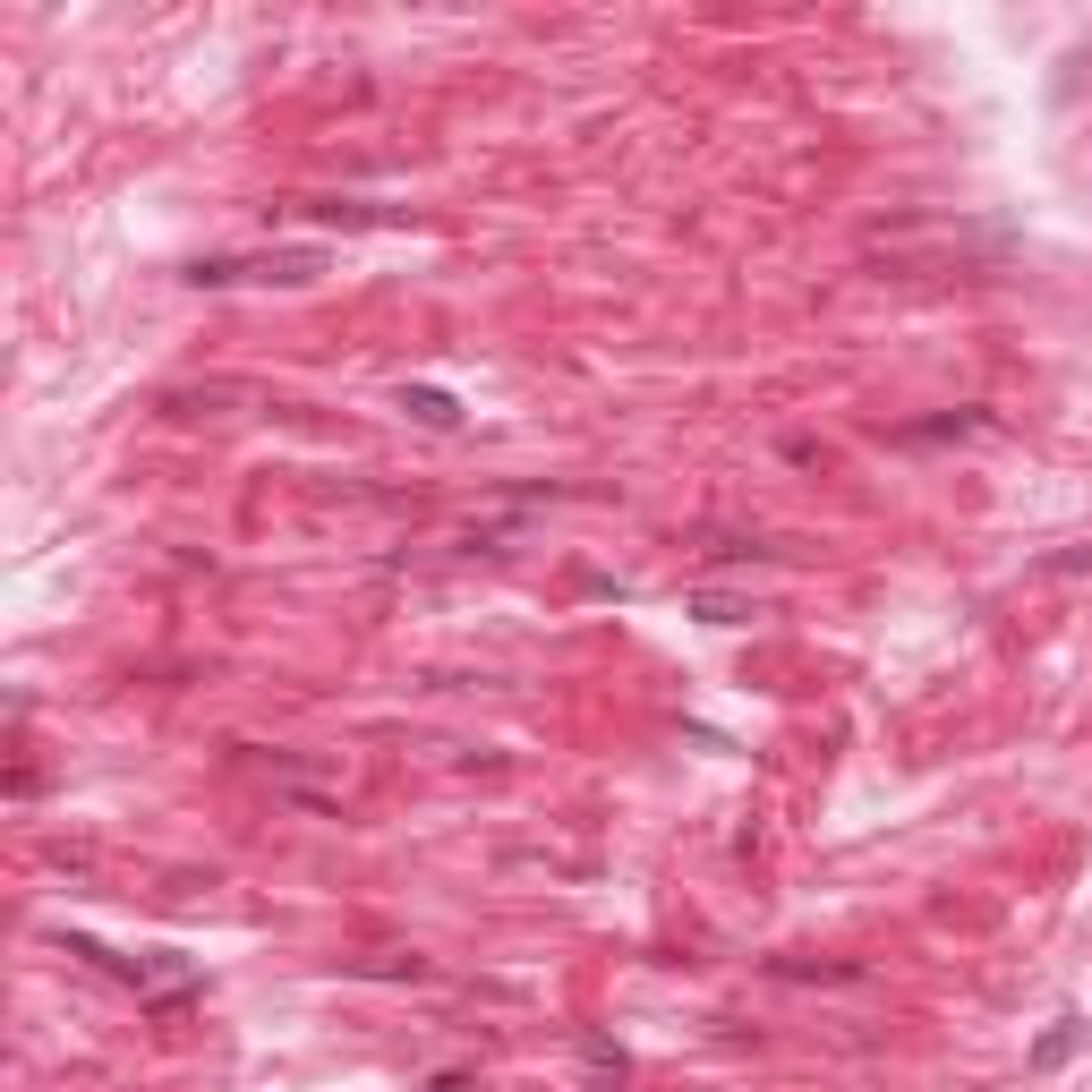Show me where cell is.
<instances>
[{"label": "cell", "instance_id": "obj_1", "mask_svg": "<svg viewBox=\"0 0 1092 1092\" xmlns=\"http://www.w3.org/2000/svg\"><path fill=\"white\" fill-rule=\"evenodd\" d=\"M410 410H419V419H435V427H452V402H444V393H410Z\"/></svg>", "mask_w": 1092, "mask_h": 1092}]
</instances>
